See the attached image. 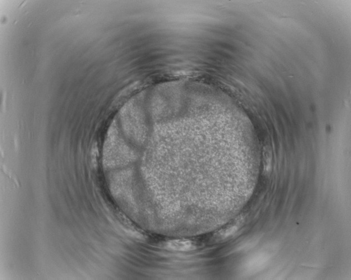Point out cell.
Returning <instances> with one entry per match:
<instances>
[{
  "label": "cell",
  "instance_id": "cell-1",
  "mask_svg": "<svg viewBox=\"0 0 351 280\" xmlns=\"http://www.w3.org/2000/svg\"><path fill=\"white\" fill-rule=\"evenodd\" d=\"M244 220L243 216L242 215H239L232 222L215 232L214 234V238L216 241H222L233 235L242 226Z\"/></svg>",
  "mask_w": 351,
  "mask_h": 280
},
{
  "label": "cell",
  "instance_id": "cell-3",
  "mask_svg": "<svg viewBox=\"0 0 351 280\" xmlns=\"http://www.w3.org/2000/svg\"><path fill=\"white\" fill-rule=\"evenodd\" d=\"M272 168V153L270 150L266 151L265 156L264 171L267 174H269L271 171Z\"/></svg>",
  "mask_w": 351,
  "mask_h": 280
},
{
  "label": "cell",
  "instance_id": "cell-2",
  "mask_svg": "<svg viewBox=\"0 0 351 280\" xmlns=\"http://www.w3.org/2000/svg\"><path fill=\"white\" fill-rule=\"evenodd\" d=\"M166 249L175 251H190L196 249V246L194 243L187 240H174L166 242Z\"/></svg>",
  "mask_w": 351,
  "mask_h": 280
}]
</instances>
